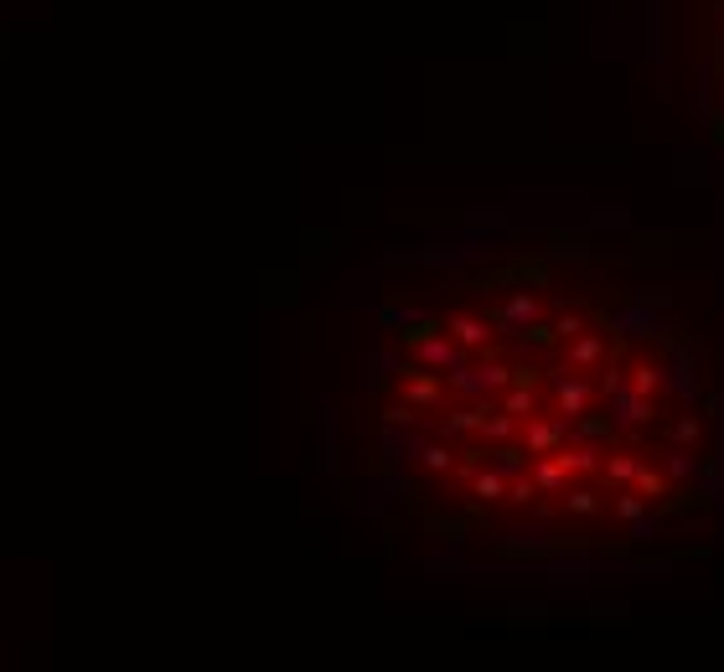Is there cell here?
<instances>
[{
    "label": "cell",
    "mask_w": 724,
    "mask_h": 672,
    "mask_svg": "<svg viewBox=\"0 0 724 672\" xmlns=\"http://www.w3.org/2000/svg\"><path fill=\"white\" fill-rule=\"evenodd\" d=\"M362 461L419 538L512 569H647L724 533V357L595 228L502 223L383 285Z\"/></svg>",
    "instance_id": "obj_1"
},
{
    "label": "cell",
    "mask_w": 724,
    "mask_h": 672,
    "mask_svg": "<svg viewBox=\"0 0 724 672\" xmlns=\"http://www.w3.org/2000/svg\"><path fill=\"white\" fill-rule=\"evenodd\" d=\"M688 99L704 130L724 145V0H683Z\"/></svg>",
    "instance_id": "obj_2"
}]
</instances>
